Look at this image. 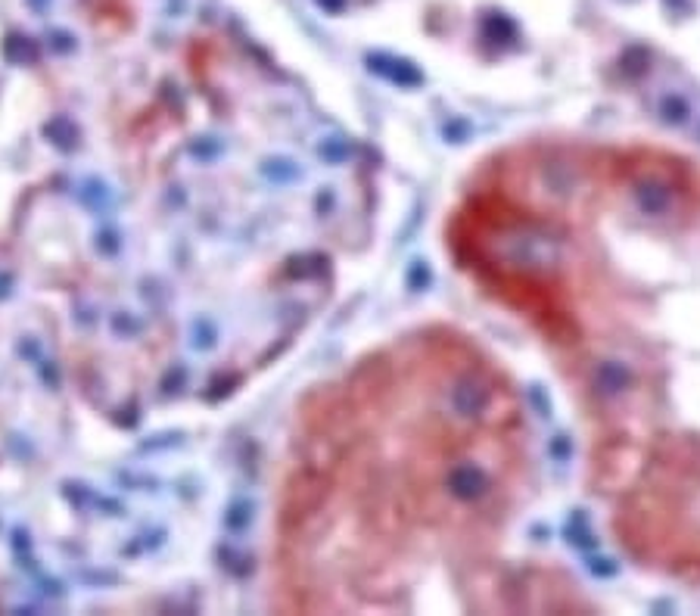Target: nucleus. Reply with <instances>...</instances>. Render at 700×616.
Returning <instances> with one entry per match:
<instances>
[{
	"label": "nucleus",
	"mask_w": 700,
	"mask_h": 616,
	"mask_svg": "<svg viewBox=\"0 0 700 616\" xmlns=\"http://www.w3.org/2000/svg\"><path fill=\"white\" fill-rule=\"evenodd\" d=\"M532 492L523 398L470 337L427 328L330 386L283 504L302 592L330 611H486Z\"/></svg>",
	"instance_id": "obj_1"
}]
</instances>
